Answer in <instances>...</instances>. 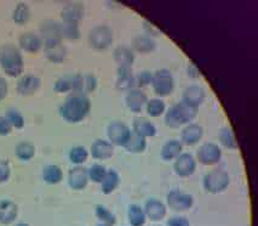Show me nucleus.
<instances>
[{"instance_id": "f257e3e1", "label": "nucleus", "mask_w": 258, "mask_h": 226, "mask_svg": "<svg viewBox=\"0 0 258 226\" xmlns=\"http://www.w3.org/2000/svg\"><path fill=\"white\" fill-rule=\"evenodd\" d=\"M91 111V101L88 95L72 93L59 107V114L66 122L76 124L83 122Z\"/></svg>"}, {"instance_id": "f03ea898", "label": "nucleus", "mask_w": 258, "mask_h": 226, "mask_svg": "<svg viewBox=\"0 0 258 226\" xmlns=\"http://www.w3.org/2000/svg\"><path fill=\"white\" fill-rule=\"evenodd\" d=\"M0 66L5 74L11 78H17L25 71L22 54L14 44H4L0 47Z\"/></svg>"}, {"instance_id": "7ed1b4c3", "label": "nucleus", "mask_w": 258, "mask_h": 226, "mask_svg": "<svg viewBox=\"0 0 258 226\" xmlns=\"http://www.w3.org/2000/svg\"><path fill=\"white\" fill-rule=\"evenodd\" d=\"M199 112V107L191 106L184 101H179L166 111L165 124L170 129H178L191 122Z\"/></svg>"}, {"instance_id": "20e7f679", "label": "nucleus", "mask_w": 258, "mask_h": 226, "mask_svg": "<svg viewBox=\"0 0 258 226\" xmlns=\"http://www.w3.org/2000/svg\"><path fill=\"white\" fill-rule=\"evenodd\" d=\"M229 174H228L224 169H221V168L209 171L203 179L204 189H205L209 194L212 195H217L226 191L228 186H229Z\"/></svg>"}, {"instance_id": "39448f33", "label": "nucleus", "mask_w": 258, "mask_h": 226, "mask_svg": "<svg viewBox=\"0 0 258 226\" xmlns=\"http://www.w3.org/2000/svg\"><path fill=\"white\" fill-rule=\"evenodd\" d=\"M153 92L157 94L159 98H165L172 94L175 89V79L173 75L169 69L161 68L153 74L152 80Z\"/></svg>"}, {"instance_id": "423d86ee", "label": "nucleus", "mask_w": 258, "mask_h": 226, "mask_svg": "<svg viewBox=\"0 0 258 226\" xmlns=\"http://www.w3.org/2000/svg\"><path fill=\"white\" fill-rule=\"evenodd\" d=\"M89 43L95 50L103 51L113 44V31L109 26L98 25L89 33Z\"/></svg>"}, {"instance_id": "0eeeda50", "label": "nucleus", "mask_w": 258, "mask_h": 226, "mask_svg": "<svg viewBox=\"0 0 258 226\" xmlns=\"http://www.w3.org/2000/svg\"><path fill=\"white\" fill-rule=\"evenodd\" d=\"M131 134H133L131 129L124 122H120V120H114L107 126L108 141L113 146L124 147L126 143L130 140Z\"/></svg>"}, {"instance_id": "6e6552de", "label": "nucleus", "mask_w": 258, "mask_h": 226, "mask_svg": "<svg viewBox=\"0 0 258 226\" xmlns=\"http://www.w3.org/2000/svg\"><path fill=\"white\" fill-rule=\"evenodd\" d=\"M166 204L173 212H187L194 204L193 196L179 190H171L166 196Z\"/></svg>"}, {"instance_id": "1a4fd4ad", "label": "nucleus", "mask_w": 258, "mask_h": 226, "mask_svg": "<svg viewBox=\"0 0 258 226\" xmlns=\"http://www.w3.org/2000/svg\"><path fill=\"white\" fill-rule=\"evenodd\" d=\"M222 150L217 144L206 143L197 151V159L203 165H215L221 161Z\"/></svg>"}, {"instance_id": "9d476101", "label": "nucleus", "mask_w": 258, "mask_h": 226, "mask_svg": "<svg viewBox=\"0 0 258 226\" xmlns=\"http://www.w3.org/2000/svg\"><path fill=\"white\" fill-rule=\"evenodd\" d=\"M173 170L179 177H189L197 171V159L190 153H181L175 159Z\"/></svg>"}, {"instance_id": "9b49d317", "label": "nucleus", "mask_w": 258, "mask_h": 226, "mask_svg": "<svg viewBox=\"0 0 258 226\" xmlns=\"http://www.w3.org/2000/svg\"><path fill=\"white\" fill-rule=\"evenodd\" d=\"M72 80H73L72 92L78 94H91L97 88V79L92 74H76L72 77Z\"/></svg>"}, {"instance_id": "f8f14e48", "label": "nucleus", "mask_w": 258, "mask_h": 226, "mask_svg": "<svg viewBox=\"0 0 258 226\" xmlns=\"http://www.w3.org/2000/svg\"><path fill=\"white\" fill-rule=\"evenodd\" d=\"M89 174L88 169L83 165H74L68 171V185L74 191H82L88 186Z\"/></svg>"}, {"instance_id": "ddd939ff", "label": "nucleus", "mask_w": 258, "mask_h": 226, "mask_svg": "<svg viewBox=\"0 0 258 226\" xmlns=\"http://www.w3.org/2000/svg\"><path fill=\"white\" fill-rule=\"evenodd\" d=\"M41 86L40 78L34 74H25L17 80L16 90L20 95L31 96L38 92Z\"/></svg>"}, {"instance_id": "4468645a", "label": "nucleus", "mask_w": 258, "mask_h": 226, "mask_svg": "<svg viewBox=\"0 0 258 226\" xmlns=\"http://www.w3.org/2000/svg\"><path fill=\"white\" fill-rule=\"evenodd\" d=\"M84 14H85V9H84V5L82 3H68V4H66L62 9V22L79 25L80 21L83 20Z\"/></svg>"}, {"instance_id": "2eb2a0df", "label": "nucleus", "mask_w": 258, "mask_h": 226, "mask_svg": "<svg viewBox=\"0 0 258 226\" xmlns=\"http://www.w3.org/2000/svg\"><path fill=\"white\" fill-rule=\"evenodd\" d=\"M145 213L146 216L152 221H161L165 219L167 214V207L164 202L157 198H149L146 201L145 204Z\"/></svg>"}, {"instance_id": "dca6fc26", "label": "nucleus", "mask_w": 258, "mask_h": 226, "mask_svg": "<svg viewBox=\"0 0 258 226\" xmlns=\"http://www.w3.org/2000/svg\"><path fill=\"white\" fill-rule=\"evenodd\" d=\"M41 39L44 44L55 43V41H62L61 34V23L56 22L53 20L44 21V23L40 27Z\"/></svg>"}, {"instance_id": "f3484780", "label": "nucleus", "mask_w": 258, "mask_h": 226, "mask_svg": "<svg viewBox=\"0 0 258 226\" xmlns=\"http://www.w3.org/2000/svg\"><path fill=\"white\" fill-rule=\"evenodd\" d=\"M204 137V129L200 124L197 123H189L184 125L181 131V143L187 146H194L202 140Z\"/></svg>"}, {"instance_id": "a211bd4d", "label": "nucleus", "mask_w": 258, "mask_h": 226, "mask_svg": "<svg viewBox=\"0 0 258 226\" xmlns=\"http://www.w3.org/2000/svg\"><path fill=\"white\" fill-rule=\"evenodd\" d=\"M90 153H91L92 158L98 159V161H106V159L113 157L114 146L108 140L97 139L90 147Z\"/></svg>"}, {"instance_id": "6ab92c4d", "label": "nucleus", "mask_w": 258, "mask_h": 226, "mask_svg": "<svg viewBox=\"0 0 258 226\" xmlns=\"http://www.w3.org/2000/svg\"><path fill=\"white\" fill-rule=\"evenodd\" d=\"M19 44L23 51L31 54H37L44 47L43 39H41L40 35L35 34L33 32H27L21 34L19 38Z\"/></svg>"}, {"instance_id": "aec40b11", "label": "nucleus", "mask_w": 258, "mask_h": 226, "mask_svg": "<svg viewBox=\"0 0 258 226\" xmlns=\"http://www.w3.org/2000/svg\"><path fill=\"white\" fill-rule=\"evenodd\" d=\"M147 102H148V98L146 93L141 89L134 88L126 96V106L134 113H140L143 107H146Z\"/></svg>"}, {"instance_id": "412c9836", "label": "nucleus", "mask_w": 258, "mask_h": 226, "mask_svg": "<svg viewBox=\"0 0 258 226\" xmlns=\"http://www.w3.org/2000/svg\"><path fill=\"white\" fill-rule=\"evenodd\" d=\"M44 53L46 59L52 63H62L67 56V49L62 41L44 44Z\"/></svg>"}, {"instance_id": "4be33fe9", "label": "nucleus", "mask_w": 258, "mask_h": 226, "mask_svg": "<svg viewBox=\"0 0 258 226\" xmlns=\"http://www.w3.org/2000/svg\"><path fill=\"white\" fill-rule=\"evenodd\" d=\"M19 215V207L15 202L10 200L0 201V224H13Z\"/></svg>"}, {"instance_id": "5701e85b", "label": "nucleus", "mask_w": 258, "mask_h": 226, "mask_svg": "<svg viewBox=\"0 0 258 226\" xmlns=\"http://www.w3.org/2000/svg\"><path fill=\"white\" fill-rule=\"evenodd\" d=\"M205 90H204L203 86L193 84V85H189L187 89H184L182 101L187 102V104L191 105V106L199 107L204 102V100H205Z\"/></svg>"}, {"instance_id": "b1692460", "label": "nucleus", "mask_w": 258, "mask_h": 226, "mask_svg": "<svg viewBox=\"0 0 258 226\" xmlns=\"http://www.w3.org/2000/svg\"><path fill=\"white\" fill-rule=\"evenodd\" d=\"M133 129H134L133 132L145 139L155 137L158 131L157 126L153 124L151 120L143 118V117H139V118L134 119Z\"/></svg>"}, {"instance_id": "393cba45", "label": "nucleus", "mask_w": 258, "mask_h": 226, "mask_svg": "<svg viewBox=\"0 0 258 226\" xmlns=\"http://www.w3.org/2000/svg\"><path fill=\"white\" fill-rule=\"evenodd\" d=\"M182 150H183V145L181 141L172 139V140L166 141V143L163 145L160 156L164 161H167V162L175 161V159L182 153Z\"/></svg>"}, {"instance_id": "a878e982", "label": "nucleus", "mask_w": 258, "mask_h": 226, "mask_svg": "<svg viewBox=\"0 0 258 226\" xmlns=\"http://www.w3.org/2000/svg\"><path fill=\"white\" fill-rule=\"evenodd\" d=\"M131 47H133L131 49L136 51V53L149 54L155 50L157 44H155V41L153 40L152 37H149V35L147 34H142V35H137V37H135L133 39V41H131Z\"/></svg>"}, {"instance_id": "bb28decb", "label": "nucleus", "mask_w": 258, "mask_h": 226, "mask_svg": "<svg viewBox=\"0 0 258 226\" xmlns=\"http://www.w3.org/2000/svg\"><path fill=\"white\" fill-rule=\"evenodd\" d=\"M113 57L119 67H131L135 61V51L131 48L119 47L113 51Z\"/></svg>"}, {"instance_id": "cd10ccee", "label": "nucleus", "mask_w": 258, "mask_h": 226, "mask_svg": "<svg viewBox=\"0 0 258 226\" xmlns=\"http://www.w3.org/2000/svg\"><path fill=\"white\" fill-rule=\"evenodd\" d=\"M118 80L116 86L120 90H133L135 86V77L133 75L131 67H119L116 69Z\"/></svg>"}, {"instance_id": "c85d7f7f", "label": "nucleus", "mask_w": 258, "mask_h": 226, "mask_svg": "<svg viewBox=\"0 0 258 226\" xmlns=\"http://www.w3.org/2000/svg\"><path fill=\"white\" fill-rule=\"evenodd\" d=\"M43 180L49 185H57L63 180V174L62 168L59 165L56 164H49L43 169Z\"/></svg>"}, {"instance_id": "c756f323", "label": "nucleus", "mask_w": 258, "mask_h": 226, "mask_svg": "<svg viewBox=\"0 0 258 226\" xmlns=\"http://www.w3.org/2000/svg\"><path fill=\"white\" fill-rule=\"evenodd\" d=\"M127 220L130 226H145L147 221L145 209L139 204H130L127 208Z\"/></svg>"}, {"instance_id": "7c9ffc66", "label": "nucleus", "mask_w": 258, "mask_h": 226, "mask_svg": "<svg viewBox=\"0 0 258 226\" xmlns=\"http://www.w3.org/2000/svg\"><path fill=\"white\" fill-rule=\"evenodd\" d=\"M120 185V175L118 171L110 169L107 171V175L101 183V191L104 195H110L119 188Z\"/></svg>"}, {"instance_id": "2f4dec72", "label": "nucleus", "mask_w": 258, "mask_h": 226, "mask_svg": "<svg viewBox=\"0 0 258 226\" xmlns=\"http://www.w3.org/2000/svg\"><path fill=\"white\" fill-rule=\"evenodd\" d=\"M35 152L37 150H35L34 144L29 143V141H21L15 147V155L20 161H31L34 158Z\"/></svg>"}, {"instance_id": "473e14b6", "label": "nucleus", "mask_w": 258, "mask_h": 226, "mask_svg": "<svg viewBox=\"0 0 258 226\" xmlns=\"http://www.w3.org/2000/svg\"><path fill=\"white\" fill-rule=\"evenodd\" d=\"M218 140L224 149L236 150L238 149V141H236L235 134L229 126H223L218 131Z\"/></svg>"}, {"instance_id": "72a5a7b5", "label": "nucleus", "mask_w": 258, "mask_h": 226, "mask_svg": "<svg viewBox=\"0 0 258 226\" xmlns=\"http://www.w3.org/2000/svg\"><path fill=\"white\" fill-rule=\"evenodd\" d=\"M32 16L31 8L25 3H19L13 11V21L16 25L23 26L28 22Z\"/></svg>"}, {"instance_id": "f704fd0d", "label": "nucleus", "mask_w": 258, "mask_h": 226, "mask_svg": "<svg viewBox=\"0 0 258 226\" xmlns=\"http://www.w3.org/2000/svg\"><path fill=\"white\" fill-rule=\"evenodd\" d=\"M124 149L131 153H142L147 149V140L145 138L133 132L130 140L126 143Z\"/></svg>"}, {"instance_id": "c9c22d12", "label": "nucleus", "mask_w": 258, "mask_h": 226, "mask_svg": "<svg viewBox=\"0 0 258 226\" xmlns=\"http://www.w3.org/2000/svg\"><path fill=\"white\" fill-rule=\"evenodd\" d=\"M147 113L149 116L153 117V118H158V117L163 116V114L166 112V104H165L164 100H161L160 98H155L148 100L146 105Z\"/></svg>"}, {"instance_id": "e433bc0d", "label": "nucleus", "mask_w": 258, "mask_h": 226, "mask_svg": "<svg viewBox=\"0 0 258 226\" xmlns=\"http://www.w3.org/2000/svg\"><path fill=\"white\" fill-rule=\"evenodd\" d=\"M4 117L15 129H23V126L26 124L25 117H23V114L17 108H8Z\"/></svg>"}, {"instance_id": "4c0bfd02", "label": "nucleus", "mask_w": 258, "mask_h": 226, "mask_svg": "<svg viewBox=\"0 0 258 226\" xmlns=\"http://www.w3.org/2000/svg\"><path fill=\"white\" fill-rule=\"evenodd\" d=\"M88 158L89 152L84 146H74L70 151V161L74 165H83Z\"/></svg>"}, {"instance_id": "58836bf2", "label": "nucleus", "mask_w": 258, "mask_h": 226, "mask_svg": "<svg viewBox=\"0 0 258 226\" xmlns=\"http://www.w3.org/2000/svg\"><path fill=\"white\" fill-rule=\"evenodd\" d=\"M95 215L101 222H104V224L112 225V226L116 224L115 215H114L108 208L104 207L103 204H97V206L95 207Z\"/></svg>"}, {"instance_id": "ea45409f", "label": "nucleus", "mask_w": 258, "mask_h": 226, "mask_svg": "<svg viewBox=\"0 0 258 226\" xmlns=\"http://www.w3.org/2000/svg\"><path fill=\"white\" fill-rule=\"evenodd\" d=\"M107 169L104 165L102 164H92L91 168L88 169V174H89V180L90 182L95 183V184H101L103 182V179L107 175Z\"/></svg>"}, {"instance_id": "a19ab883", "label": "nucleus", "mask_w": 258, "mask_h": 226, "mask_svg": "<svg viewBox=\"0 0 258 226\" xmlns=\"http://www.w3.org/2000/svg\"><path fill=\"white\" fill-rule=\"evenodd\" d=\"M61 34H62V39L77 40V39L80 38L79 25L61 22Z\"/></svg>"}, {"instance_id": "79ce46f5", "label": "nucleus", "mask_w": 258, "mask_h": 226, "mask_svg": "<svg viewBox=\"0 0 258 226\" xmlns=\"http://www.w3.org/2000/svg\"><path fill=\"white\" fill-rule=\"evenodd\" d=\"M72 86H73V80H72V77H61L56 80L55 84H53V90L57 94H66V93L72 92Z\"/></svg>"}, {"instance_id": "37998d69", "label": "nucleus", "mask_w": 258, "mask_h": 226, "mask_svg": "<svg viewBox=\"0 0 258 226\" xmlns=\"http://www.w3.org/2000/svg\"><path fill=\"white\" fill-rule=\"evenodd\" d=\"M153 80V73L149 71H142L141 73L137 74V77L135 78V85L137 86V89L145 88L152 84Z\"/></svg>"}, {"instance_id": "c03bdc74", "label": "nucleus", "mask_w": 258, "mask_h": 226, "mask_svg": "<svg viewBox=\"0 0 258 226\" xmlns=\"http://www.w3.org/2000/svg\"><path fill=\"white\" fill-rule=\"evenodd\" d=\"M11 175V168L8 161L0 159V184L7 183Z\"/></svg>"}, {"instance_id": "a18cd8bd", "label": "nucleus", "mask_w": 258, "mask_h": 226, "mask_svg": "<svg viewBox=\"0 0 258 226\" xmlns=\"http://www.w3.org/2000/svg\"><path fill=\"white\" fill-rule=\"evenodd\" d=\"M167 226H190V221H189L188 218L182 215L171 216L167 220Z\"/></svg>"}, {"instance_id": "49530a36", "label": "nucleus", "mask_w": 258, "mask_h": 226, "mask_svg": "<svg viewBox=\"0 0 258 226\" xmlns=\"http://www.w3.org/2000/svg\"><path fill=\"white\" fill-rule=\"evenodd\" d=\"M13 131V126L8 122L5 117H0V137H7V135L11 134Z\"/></svg>"}, {"instance_id": "de8ad7c7", "label": "nucleus", "mask_w": 258, "mask_h": 226, "mask_svg": "<svg viewBox=\"0 0 258 226\" xmlns=\"http://www.w3.org/2000/svg\"><path fill=\"white\" fill-rule=\"evenodd\" d=\"M187 74L189 78H191V79H198V78L202 77V72H200V69L198 68L196 65H193V63H190V65L188 66Z\"/></svg>"}, {"instance_id": "09e8293b", "label": "nucleus", "mask_w": 258, "mask_h": 226, "mask_svg": "<svg viewBox=\"0 0 258 226\" xmlns=\"http://www.w3.org/2000/svg\"><path fill=\"white\" fill-rule=\"evenodd\" d=\"M8 93H9L8 82L4 79V78L0 77V101L5 100V98L8 96Z\"/></svg>"}, {"instance_id": "8fccbe9b", "label": "nucleus", "mask_w": 258, "mask_h": 226, "mask_svg": "<svg viewBox=\"0 0 258 226\" xmlns=\"http://www.w3.org/2000/svg\"><path fill=\"white\" fill-rule=\"evenodd\" d=\"M16 226H31V225L27 224V222H20V224H17Z\"/></svg>"}, {"instance_id": "3c124183", "label": "nucleus", "mask_w": 258, "mask_h": 226, "mask_svg": "<svg viewBox=\"0 0 258 226\" xmlns=\"http://www.w3.org/2000/svg\"><path fill=\"white\" fill-rule=\"evenodd\" d=\"M97 226H112V225H108V224H104V222H100Z\"/></svg>"}]
</instances>
